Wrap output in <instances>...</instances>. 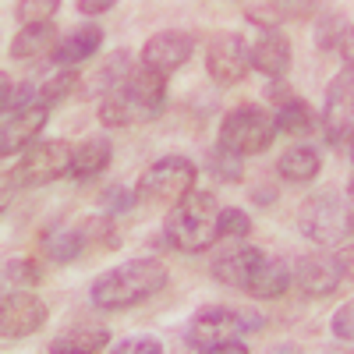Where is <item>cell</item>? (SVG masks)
I'll return each mask as SVG.
<instances>
[{"instance_id":"1","label":"cell","mask_w":354,"mask_h":354,"mask_svg":"<svg viewBox=\"0 0 354 354\" xmlns=\"http://www.w3.org/2000/svg\"><path fill=\"white\" fill-rule=\"evenodd\" d=\"M167 280H170V270L163 259L138 255V259L117 262L106 273H100L93 287H88V298H93L100 312H124V308L149 301L153 294H160Z\"/></svg>"},{"instance_id":"2","label":"cell","mask_w":354,"mask_h":354,"mask_svg":"<svg viewBox=\"0 0 354 354\" xmlns=\"http://www.w3.org/2000/svg\"><path fill=\"white\" fill-rule=\"evenodd\" d=\"M163 241L185 255L209 252L220 241V202L213 192H192L170 205L163 220Z\"/></svg>"},{"instance_id":"3","label":"cell","mask_w":354,"mask_h":354,"mask_svg":"<svg viewBox=\"0 0 354 354\" xmlns=\"http://www.w3.org/2000/svg\"><path fill=\"white\" fill-rule=\"evenodd\" d=\"M266 330V315H259L255 308H227V305H205L192 315L188 330H185V347L209 354L220 340L230 337H245V333H259Z\"/></svg>"},{"instance_id":"4","label":"cell","mask_w":354,"mask_h":354,"mask_svg":"<svg viewBox=\"0 0 354 354\" xmlns=\"http://www.w3.org/2000/svg\"><path fill=\"white\" fill-rule=\"evenodd\" d=\"M277 113H270L259 103H241L223 113L220 121V145L230 153H241V156H259L273 145L277 138Z\"/></svg>"},{"instance_id":"5","label":"cell","mask_w":354,"mask_h":354,"mask_svg":"<svg viewBox=\"0 0 354 354\" xmlns=\"http://www.w3.org/2000/svg\"><path fill=\"white\" fill-rule=\"evenodd\" d=\"M195 181H198V167L181 153H170L138 174L135 192L145 205H174L195 192Z\"/></svg>"},{"instance_id":"6","label":"cell","mask_w":354,"mask_h":354,"mask_svg":"<svg viewBox=\"0 0 354 354\" xmlns=\"http://www.w3.org/2000/svg\"><path fill=\"white\" fill-rule=\"evenodd\" d=\"M68 170H71V145L64 138H39L18 156L8 177L18 188H43L68 177Z\"/></svg>"},{"instance_id":"7","label":"cell","mask_w":354,"mask_h":354,"mask_svg":"<svg viewBox=\"0 0 354 354\" xmlns=\"http://www.w3.org/2000/svg\"><path fill=\"white\" fill-rule=\"evenodd\" d=\"M347 220H351V205L337 192H315L301 202V209H298L301 238H308L312 245H322V248L333 245L347 230Z\"/></svg>"},{"instance_id":"8","label":"cell","mask_w":354,"mask_h":354,"mask_svg":"<svg viewBox=\"0 0 354 354\" xmlns=\"http://www.w3.org/2000/svg\"><path fill=\"white\" fill-rule=\"evenodd\" d=\"M252 71V43L241 32H216L205 46V75L216 85H241Z\"/></svg>"},{"instance_id":"9","label":"cell","mask_w":354,"mask_h":354,"mask_svg":"<svg viewBox=\"0 0 354 354\" xmlns=\"http://www.w3.org/2000/svg\"><path fill=\"white\" fill-rule=\"evenodd\" d=\"M354 131V64H344L326 88V103H322V135L330 145L347 142Z\"/></svg>"},{"instance_id":"10","label":"cell","mask_w":354,"mask_h":354,"mask_svg":"<svg viewBox=\"0 0 354 354\" xmlns=\"http://www.w3.org/2000/svg\"><path fill=\"white\" fill-rule=\"evenodd\" d=\"M46 319H50L46 301L36 298L28 287L8 290L4 301H0V333H4V340H21L39 333Z\"/></svg>"},{"instance_id":"11","label":"cell","mask_w":354,"mask_h":354,"mask_svg":"<svg viewBox=\"0 0 354 354\" xmlns=\"http://www.w3.org/2000/svg\"><path fill=\"white\" fill-rule=\"evenodd\" d=\"M46 124H50V106H43V103H28V106L8 110L4 124H0V156L25 153L32 142L43 138Z\"/></svg>"},{"instance_id":"12","label":"cell","mask_w":354,"mask_h":354,"mask_svg":"<svg viewBox=\"0 0 354 354\" xmlns=\"http://www.w3.org/2000/svg\"><path fill=\"white\" fill-rule=\"evenodd\" d=\"M192 53H195V36L192 32H185V28H163V32L145 39L138 61L170 78L174 71H181L192 61Z\"/></svg>"},{"instance_id":"13","label":"cell","mask_w":354,"mask_h":354,"mask_svg":"<svg viewBox=\"0 0 354 354\" xmlns=\"http://www.w3.org/2000/svg\"><path fill=\"white\" fill-rule=\"evenodd\" d=\"M340 280H344V270H340L337 255L330 252H312L294 262V287L305 298H330V294H337Z\"/></svg>"},{"instance_id":"14","label":"cell","mask_w":354,"mask_h":354,"mask_svg":"<svg viewBox=\"0 0 354 354\" xmlns=\"http://www.w3.org/2000/svg\"><path fill=\"white\" fill-rule=\"evenodd\" d=\"M121 85H124V93L135 103L138 124H149V121H156V117L163 113V106H167V75H160L156 68L138 61L135 71L128 75V82H121Z\"/></svg>"},{"instance_id":"15","label":"cell","mask_w":354,"mask_h":354,"mask_svg":"<svg viewBox=\"0 0 354 354\" xmlns=\"http://www.w3.org/2000/svg\"><path fill=\"white\" fill-rule=\"evenodd\" d=\"M262 259H266V252L255 248V245H234V248L216 252L209 273H213V280L223 283V287H238V290H245V287L252 283V277H255V270H259V262H262Z\"/></svg>"},{"instance_id":"16","label":"cell","mask_w":354,"mask_h":354,"mask_svg":"<svg viewBox=\"0 0 354 354\" xmlns=\"http://www.w3.org/2000/svg\"><path fill=\"white\" fill-rule=\"evenodd\" d=\"M252 71L262 78H283L290 71V39L280 28H262V36L252 43Z\"/></svg>"},{"instance_id":"17","label":"cell","mask_w":354,"mask_h":354,"mask_svg":"<svg viewBox=\"0 0 354 354\" xmlns=\"http://www.w3.org/2000/svg\"><path fill=\"white\" fill-rule=\"evenodd\" d=\"M103 46V28L96 21H82L75 25L68 36H61V43H57L53 57L50 61L57 68H78L82 61H88V57H96Z\"/></svg>"},{"instance_id":"18","label":"cell","mask_w":354,"mask_h":354,"mask_svg":"<svg viewBox=\"0 0 354 354\" xmlns=\"http://www.w3.org/2000/svg\"><path fill=\"white\" fill-rule=\"evenodd\" d=\"M290 287H294V266L277 259V255H266L245 290L252 294V298H259V301H277Z\"/></svg>"},{"instance_id":"19","label":"cell","mask_w":354,"mask_h":354,"mask_svg":"<svg viewBox=\"0 0 354 354\" xmlns=\"http://www.w3.org/2000/svg\"><path fill=\"white\" fill-rule=\"evenodd\" d=\"M61 32H57L53 21H36V25H21L15 39H11V57L15 61H39V57H53Z\"/></svg>"},{"instance_id":"20","label":"cell","mask_w":354,"mask_h":354,"mask_svg":"<svg viewBox=\"0 0 354 354\" xmlns=\"http://www.w3.org/2000/svg\"><path fill=\"white\" fill-rule=\"evenodd\" d=\"M113 160V145L110 138L103 135H93V138H82L75 149H71V170L68 177H75V181H93V177H100Z\"/></svg>"},{"instance_id":"21","label":"cell","mask_w":354,"mask_h":354,"mask_svg":"<svg viewBox=\"0 0 354 354\" xmlns=\"http://www.w3.org/2000/svg\"><path fill=\"white\" fill-rule=\"evenodd\" d=\"M110 330H103V326H68L64 333H57L50 344H46V351L50 354H64V351H75V354H100V351H106L110 347Z\"/></svg>"},{"instance_id":"22","label":"cell","mask_w":354,"mask_h":354,"mask_svg":"<svg viewBox=\"0 0 354 354\" xmlns=\"http://www.w3.org/2000/svg\"><path fill=\"white\" fill-rule=\"evenodd\" d=\"M319 170H322L319 153L312 149V145H301V142H294L290 149H283L280 160H277V174L283 177V181H290V185H308V181H315Z\"/></svg>"},{"instance_id":"23","label":"cell","mask_w":354,"mask_h":354,"mask_svg":"<svg viewBox=\"0 0 354 354\" xmlns=\"http://www.w3.org/2000/svg\"><path fill=\"white\" fill-rule=\"evenodd\" d=\"M39 245H43V255L53 259V262H75V259H82L88 252L78 223L75 227H50V230H43Z\"/></svg>"},{"instance_id":"24","label":"cell","mask_w":354,"mask_h":354,"mask_svg":"<svg viewBox=\"0 0 354 354\" xmlns=\"http://www.w3.org/2000/svg\"><path fill=\"white\" fill-rule=\"evenodd\" d=\"M78 230L85 238V248H100V252H117L121 248V227H117L113 213H88L78 220Z\"/></svg>"},{"instance_id":"25","label":"cell","mask_w":354,"mask_h":354,"mask_svg":"<svg viewBox=\"0 0 354 354\" xmlns=\"http://www.w3.org/2000/svg\"><path fill=\"white\" fill-rule=\"evenodd\" d=\"M319 121H322V117H319V113L312 110V103L301 100V96H294L290 103L277 106V128H280L283 135H290V138L312 135V131L319 128Z\"/></svg>"},{"instance_id":"26","label":"cell","mask_w":354,"mask_h":354,"mask_svg":"<svg viewBox=\"0 0 354 354\" xmlns=\"http://www.w3.org/2000/svg\"><path fill=\"white\" fill-rule=\"evenodd\" d=\"M100 124H106V128H131V124H138L135 103L124 93V85H113V88H106V93L100 96Z\"/></svg>"},{"instance_id":"27","label":"cell","mask_w":354,"mask_h":354,"mask_svg":"<svg viewBox=\"0 0 354 354\" xmlns=\"http://www.w3.org/2000/svg\"><path fill=\"white\" fill-rule=\"evenodd\" d=\"M78 85H82V78H78L75 68H57L53 75H46L39 82V103L43 106H61L64 100H71L78 93Z\"/></svg>"},{"instance_id":"28","label":"cell","mask_w":354,"mask_h":354,"mask_svg":"<svg viewBox=\"0 0 354 354\" xmlns=\"http://www.w3.org/2000/svg\"><path fill=\"white\" fill-rule=\"evenodd\" d=\"M131 71H135V53H131V50H113L110 57H103V64H100V71H96V78H93V82L100 85V96L106 93V88L128 82Z\"/></svg>"},{"instance_id":"29","label":"cell","mask_w":354,"mask_h":354,"mask_svg":"<svg viewBox=\"0 0 354 354\" xmlns=\"http://www.w3.org/2000/svg\"><path fill=\"white\" fill-rule=\"evenodd\" d=\"M347 18L340 11H326V15H319L315 18V28H312V43L319 53H330V50H340V39L347 32Z\"/></svg>"},{"instance_id":"30","label":"cell","mask_w":354,"mask_h":354,"mask_svg":"<svg viewBox=\"0 0 354 354\" xmlns=\"http://www.w3.org/2000/svg\"><path fill=\"white\" fill-rule=\"evenodd\" d=\"M209 174L216 177V181H223V185H241L245 181V156L216 145V149L209 153Z\"/></svg>"},{"instance_id":"31","label":"cell","mask_w":354,"mask_h":354,"mask_svg":"<svg viewBox=\"0 0 354 354\" xmlns=\"http://www.w3.org/2000/svg\"><path fill=\"white\" fill-rule=\"evenodd\" d=\"M287 18H294V8H287V0H262V4L245 8V21L255 28H280Z\"/></svg>"},{"instance_id":"32","label":"cell","mask_w":354,"mask_h":354,"mask_svg":"<svg viewBox=\"0 0 354 354\" xmlns=\"http://www.w3.org/2000/svg\"><path fill=\"white\" fill-rule=\"evenodd\" d=\"M4 280L15 287H36L43 280V262L36 255H11L4 262Z\"/></svg>"},{"instance_id":"33","label":"cell","mask_w":354,"mask_h":354,"mask_svg":"<svg viewBox=\"0 0 354 354\" xmlns=\"http://www.w3.org/2000/svg\"><path fill=\"white\" fill-rule=\"evenodd\" d=\"M248 234H252V216L238 205H220V238L245 241Z\"/></svg>"},{"instance_id":"34","label":"cell","mask_w":354,"mask_h":354,"mask_svg":"<svg viewBox=\"0 0 354 354\" xmlns=\"http://www.w3.org/2000/svg\"><path fill=\"white\" fill-rule=\"evenodd\" d=\"M142 198H138V192L135 188H128V185H106L103 192H100V205L106 213H131L135 205H138Z\"/></svg>"},{"instance_id":"35","label":"cell","mask_w":354,"mask_h":354,"mask_svg":"<svg viewBox=\"0 0 354 354\" xmlns=\"http://www.w3.org/2000/svg\"><path fill=\"white\" fill-rule=\"evenodd\" d=\"M61 11V0H18L15 15L21 25H36V21H53V15Z\"/></svg>"},{"instance_id":"36","label":"cell","mask_w":354,"mask_h":354,"mask_svg":"<svg viewBox=\"0 0 354 354\" xmlns=\"http://www.w3.org/2000/svg\"><path fill=\"white\" fill-rule=\"evenodd\" d=\"M330 330H333V337H337V340L354 344V298H351V301H344V305L333 312Z\"/></svg>"},{"instance_id":"37","label":"cell","mask_w":354,"mask_h":354,"mask_svg":"<svg viewBox=\"0 0 354 354\" xmlns=\"http://www.w3.org/2000/svg\"><path fill=\"white\" fill-rule=\"evenodd\" d=\"M113 351L117 354H163V344L156 337L138 333V337H124L121 344H113Z\"/></svg>"},{"instance_id":"38","label":"cell","mask_w":354,"mask_h":354,"mask_svg":"<svg viewBox=\"0 0 354 354\" xmlns=\"http://www.w3.org/2000/svg\"><path fill=\"white\" fill-rule=\"evenodd\" d=\"M266 82H270V85H266V100H270L273 106H283V103H290L294 96H298L287 78H266Z\"/></svg>"},{"instance_id":"39","label":"cell","mask_w":354,"mask_h":354,"mask_svg":"<svg viewBox=\"0 0 354 354\" xmlns=\"http://www.w3.org/2000/svg\"><path fill=\"white\" fill-rule=\"evenodd\" d=\"M75 8L85 18H100V15H106V11L117 8V0H75Z\"/></svg>"},{"instance_id":"40","label":"cell","mask_w":354,"mask_h":354,"mask_svg":"<svg viewBox=\"0 0 354 354\" xmlns=\"http://www.w3.org/2000/svg\"><path fill=\"white\" fill-rule=\"evenodd\" d=\"M15 88H18V82L4 71L0 75V110H8L11 106V100H15Z\"/></svg>"},{"instance_id":"41","label":"cell","mask_w":354,"mask_h":354,"mask_svg":"<svg viewBox=\"0 0 354 354\" xmlns=\"http://www.w3.org/2000/svg\"><path fill=\"white\" fill-rule=\"evenodd\" d=\"M337 262H340L344 277H347V280H354V241H351V245H344V248L337 252Z\"/></svg>"},{"instance_id":"42","label":"cell","mask_w":354,"mask_h":354,"mask_svg":"<svg viewBox=\"0 0 354 354\" xmlns=\"http://www.w3.org/2000/svg\"><path fill=\"white\" fill-rule=\"evenodd\" d=\"M340 57H344V64H354V21L347 25V32L340 39Z\"/></svg>"},{"instance_id":"43","label":"cell","mask_w":354,"mask_h":354,"mask_svg":"<svg viewBox=\"0 0 354 354\" xmlns=\"http://www.w3.org/2000/svg\"><path fill=\"white\" fill-rule=\"evenodd\" d=\"M252 198H255L259 205H273L280 195H277V188H266V185H259V188H252Z\"/></svg>"},{"instance_id":"44","label":"cell","mask_w":354,"mask_h":354,"mask_svg":"<svg viewBox=\"0 0 354 354\" xmlns=\"http://www.w3.org/2000/svg\"><path fill=\"white\" fill-rule=\"evenodd\" d=\"M347 202L354 205V174H351V181H347Z\"/></svg>"},{"instance_id":"45","label":"cell","mask_w":354,"mask_h":354,"mask_svg":"<svg viewBox=\"0 0 354 354\" xmlns=\"http://www.w3.org/2000/svg\"><path fill=\"white\" fill-rule=\"evenodd\" d=\"M347 142H351V163H354V131H351V138H347Z\"/></svg>"},{"instance_id":"46","label":"cell","mask_w":354,"mask_h":354,"mask_svg":"<svg viewBox=\"0 0 354 354\" xmlns=\"http://www.w3.org/2000/svg\"><path fill=\"white\" fill-rule=\"evenodd\" d=\"M347 230H354V205H351V220H347Z\"/></svg>"}]
</instances>
